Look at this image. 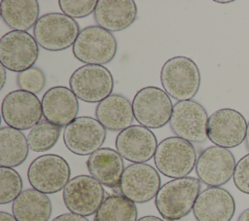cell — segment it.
<instances>
[{"instance_id": "obj_1", "label": "cell", "mask_w": 249, "mask_h": 221, "mask_svg": "<svg viewBox=\"0 0 249 221\" xmlns=\"http://www.w3.org/2000/svg\"><path fill=\"white\" fill-rule=\"evenodd\" d=\"M200 189L198 178L186 176L171 179L159 190L155 199L156 207L164 220H180L193 210Z\"/></svg>"}, {"instance_id": "obj_2", "label": "cell", "mask_w": 249, "mask_h": 221, "mask_svg": "<svg viewBox=\"0 0 249 221\" xmlns=\"http://www.w3.org/2000/svg\"><path fill=\"white\" fill-rule=\"evenodd\" d=\"M160 77L165 92L178 101L192 100L200 87V72L196 63L183 55L166 60Z\"/></svg>"}, {"instance_id": "obj_3", "label": "cell", "mask_w": 249, "mask_h": 221, "mask_svg": "<svg viewBox=\"0 0 249 221\" xmlns=\"http://www.w3.org/2000/svg\"><path fill=\"white\" fill-rule=\"evenodd\" d=\"M196 161L194 145L178 136L161 140L154 157L158 171L172 179L188 176L196 168Z\"/></svg>"}, {"instance_id": "obj_4", "label": "cell", "mask_w": 249, "mask_h": 221, "mask_svg": "<svg viewBox=\"0 0 249 221\" xmlns=\"http://www.w3.org/2000/svg\"><path fill=\"white\" fill-rule=\"evenodd\" d=\"M80 32L78 22L62 13L43 15L33 28V36L38 45L50 52L73 47Z\"/></svg>"}, {"instance_id": "obj_5", "label": "cell", "mask_w": 249, "mask_h": 221, "mask_svg": "<svg viewBox=\"0 0 249 221\" xmlns=\"http://www.w3.org/2000/svg\"><path fill=\"white\" fill-rule=\"evenodd\" d=\"M118 42L112 32L98 25L83 28L72 47L74 56L90 65H104L114 59Z\"/></svg>"}, {"instance_id": "obj_6", "label": "cell", "mask_w": 249, "mask_h": 221, "mask_svg": "<svg viewBox=\"0 0 249 221\" xmlns=\"http://www.w3.org/2000/svg\"><path fill=\"white\" fill-rule=\"evenodd\" d=\"M71 168L59 155L45 154L34 159L27 169L31 187L46 195L57 193L70 181Z\"/></svg>"}, {"instance_id": "obj_7", "label": "cell", "mask_w": 249, "mask_h": 221, "mask_svg": "<svg viewBox=\"0 0 249 221\" xmlns=\"http://www.w3.org/2000/svg\"><path fill=\"white\" fill-rule=\"evenodd\" d=\"M173 106L165 91L153 86L140 89L132 100L134 119L148 129H160L169 123Z\"/></svg>"}, {"instance_id": "obj_8", "label": "cell", "mask_w": 249, "mask_h": 221, "mask_svg": "<svg viewBox=\"0 0 249 221\" xmlns=\"http://www.w3.org/2000/svg\"><path fill=\"white\" fill-rule=\"evenodd\" d=\"M69 86L78 99L99 103L112 94L114 78L110 70L103 65L85 64L72 73Z\"/></svg>"}, {"instance_id": "obj_9", "label": "cell", "mask_w": 249, "mask_h": 221, "mask_svg": "<svg viewBox=\"0 0 249 221\" xmlns=\"http://www.w3.org/2000/svg\"><path fill=\"white\" fill-rule=\"evenodd\" d=\"M62 199L70 212L87 217L99 209L105 200V190L92 176L81 174L70 179L62 191Z\"/></svg>"}, {"instance_id": "obj_10", "label": "cell", "mask_w": 249, "mask_h": 221, "mask_svg": "<svg viewBox=\"0 0 249 221\" xmlns=\"http://www.w3.org/2000/svg\"><path fill=\"white\" fill-rule=\"evenodd\" d=\"M208 114L196 100L178 101L173 106L169 126L176 136L191 143H202L207 138Z\"/></svg>"}, {"instance_id": "obj_11", "label": "cell", "mask_w": 249, "mask_h": 221, "mask_svg": "<svg viewBox=\"0 0 249 221\" xmlns=\"http://www.w3.org/2000/svg\"><path fill=\"white\" fill-rule=\"evenodd\" d=\"M39 57V45L34 36L12 30L1 37L0 62L8 70L20 73L34 66Z\"/></svg>"}, {"instance_id": "obj_12", "label": "cell", "mask_w": 249, "mask_h": 221, "mask_svg": "<svg viewBox=\"0 0 249 221\" xmlns=\"http://www.w3.org/2000/svg\"><path fill=\"white\" fill-rule=\"evenodd\" d=\"M1 113L8 127L18 130L31 129L42 121V102L36 94L16 90L3 98Z\"/></svg>"}, {"instance_id": "obj_13", "label": "cell", "mask_w": 249, "mask_h": 221, "mask_svg": "<svg viewBox=\"0 0 249 221\" xmlns=\"http://www.w3.org/2000/svg\"><path fill=\"white\" fill-rule=\"evenodd\" d=\"M106 135V129L97 119L81 116L64 128L63 142L71 153L87 156L102 148Z\"/></svg>"}, {"instance_id": "obj_14", "label": "cell", "mask_w": 249, "mask_h": 221, "mask_svg": "<svg viewBox=\"0 0 249 221\" xmlns=\"http://www.w3.org/2000/svg\"><path fill=\"white\" fill-rule=\"evenodd\" d=\"M248 122L237 110L222 108L213 112L208 120V139L216 146L231 149L246 138Z\"/></svg>"}, {"instance_id": "obj_15", "label": "cell", "mask_w": 249, "mask_h": 221, "mask_svg": "<svg viewBox=\"0 0 249 221\" xmlns=\"http://www.w3.org/2000/svg\"><path fill=\"white\" fill-rule=\"evenodd\" d=\"M158 169L148 164H131L124 168L119 190L135 203H144L156 198L160 189Z\"/></svg>"}, {"instance_id": "obj_16", "label": "cell", "mask_w": 249, "mask_h": 221, "mask_svg": "<svg viewBox=\"0 0 249 221\" xmlns=\"http://www.w3.org/2000/svg\"><path fill=\"white\" fill-rule=\"evenodd\" d=\"M235 166V158L229 149L214 145L203 150L198 156L196 173L203 184L221 187L233 177Z\"/></svg>"}, {"instance_id": "obj_17", "label": "cell", "mask_w": 249, "mask_h": 221, "mask_svg": "<svg viewBox=\"0 0 249 221\" xmlns=\"http://www.w3.org/2000/svg\"><path fill=\"white\" fill-rule=\"evenodd\" d=\"M115 145L123 159L132 164H145L155 157L159 144L155 133L150 129L132 125L120 131Z\"/></svg>"}, {"instance_id": "obj_18", "label": "cell", "mask_w": 249, "mask_h": 221, "mask_svg": "<svg viewBox=\"0 0 249 221\" xmlns=\"http://www.w3.org/2000/svg\"><path fill=\"white\" fill-rule=\"evenodd\" d=\"M43 117L48 122L59 128L67 127L78 116V97L71 89L55 86L49 89L42 99Z\"/></svg>"}, {"instance_id": "obj_19", "label": "cell", "mask_w": 249, "mask_h": 221, "mask_svg": "<svg viewBox=\"0 0 249 221\" xmlns=\"http://www.w3.org/2000/svg\"><path fill=\"white\" fill-rule=\"evenodd\" d=\"M234 212V199L222 187H208L202 190L193 208L196 221H231Z\"/></svg>"}, {"instance_id": "obj_20", "label": "cell", "mask_w": 249, "mask_h": 221, "mask_svg": "<svg viewBox=\"0 0 249 221\" xmlns=\"http://www.w3.org/2000/svg\"><path fill=\"white\" fill-rule=\"evenodd\" d=\"M93 17L97 25L103 29L122 31L134 22L137 7L132 0H98Z\"/></svg>"}, {"instance_id": "obj_21", "label": "cell", "mask_w": 249, "mask_h": 221, "mask_svg": "<svg viewBox=\"0 0 249 221\" xmlns=\"http://www.w3.org/2000/svg\"><path fill=\"white\" fill-rule=\"evenodd\" d=\"M87 168L93 178L109 188H119L124 171L123 157L117 150L102 147L89 156Z\"/></svg>"}, {"instance_id": "obj_22", "label": "cell", "mask_w": 249, "mask_h": 221, "mask_svg": "<svg viewBox=\"0 0 249 221\" xmlns=\"http://www.w3.org/2000/svg\"><path fill=\"white\" fill-rule=\"evenodd\" d=\"M95 117L106 129L122 131L132 126V103L122 94L112 93L97 104Z\"/></svg>"}, {"instance_id": "obj_23", "label": "cell", "mask_w": 249, "mask_h": 221, "mask_svg": "<svg viewBox=\"0 0 249 221\" xmlns=\"http://www.w3.org/2000/svg\"><path fill=\"white\" fill-rule=\"evenodd\" d=\"M52 211L50 198L33 188L23 190L12 204L13 215L18 221H49Z\"/></svg>"}, {"instance_id": "obj_24", "label": "cell", "mask_w": 249, "mask_h": 221, "mask_svg": "<svg viewBox=\"0 0 249 221\" xmlns=\"http://www.w3.org/2000/svg\"><path fill=\"white\" fill-rule=\"evenodd\" d=\"M40 6L37 0H2L1 17L13 30L27 32L38 21Z\"/></svg>"}, {"instance_id": "obj_25", "label": "cell", "mask_w": 249, "mask_h": 221, "mask_svg": "<svg viewBox=\"0 0 249 221\" xmlns=\"http://www.w3.org/2000/svg\"><path fill=\"white\" fill-rule=\"evenodd\" d=\"M29 146L27 137L21 130L11 127L0 129V166L16 167L27 158Z\"/></svg>"}, {"instance_id": "obj_26", "label": "cell", "mask_w": 249, "mask_h": 221, "mask_svg": "<svg viewBox=\"0 0 249 221\" xmlns=\"http://www.w3.org/2000/svg\"><path fill=\"white\" fill-rule=\"evenodd\" d=\"M137 214L135 203L122 194H112L105 198L93 221H137Z\"/></svg>"}, {"instance_id": "obj_27", "label": "cell", "mask_w": 249, "mask_h": 221, "mask_svg": "<svg viewBox=\"0 0 249 221\" xmlns=\"http://www.w3.org/2000/svg\"><path fill=\"white\" fill-rule=\"evenodd\" d=\"M61 128L54 126L47 120H42L27 133L29 149L33 152L42 153L52 149L57 142Z\"/></svg>"}, {"instance_id": "obj_28", "label": "cell", "mask_w": 249, "mask_h": 221, "mask_svg": "<svg viewBox=\"0 0 249 221\" xmlns=\"http://www.w3.org/2000/svg\"><path fill=\"white\" fill-rule=\"evenodd\" d=\"M22 192V179L12 167H0V203L14 202Z\"/></svg>"}, {"instance_id": "obj_29", "label": "cell", "mask_w": 249, "mask_h": 221, "mask_svg": "<svg viewBox=\"0 0 249 221\" xmlns=\"http://www.w3.org/2000/svg\"><path fill=\"white\" fill-rule=\"evenodd\" d=\"M47 82L44 71L36 66L24 70L18 74L17 84L19 90L37 94L43 91Z\"/></svg>"}, {"instance_id": "obj_30", "label": "cell", "mask_w": 249, "mask_h": 221, "mask_svg": "<svg viewBox=\"0 0 249 221\" xmlns=\"http://www.w3.org/2000/svg\"><path fill=\"white\" fill-rule=\"evenodd\" d=\"M98 0H59L58 5L62 14L81 18L94 13Z\"/></svg>"}, {"instance_id": "obj_31", "label": "cell", "mask_w": 249, "mask_h": 221, "mask_svg": "<svg viewBox=\"0 0 249 221\" xmlns=\"http://www.w3.org/2000/svg\"><path fill=\"white\" fill-rule=\"evenodd\" d=\"M232 179L240 192L249 195V153L236 163Z\"/></svg>"}, {"instance_id": "obj_32", "label": "cell", "mask_w": 249, "mask_h": 221, "mask_svg": "<svg viewBox=\"0 0 249 221\" xmlns=\"http://www.w3.org/2000/svg\"><path fill=\"white\" fill-rule=\"evenodd\" d=\"M52 221H89V220L85 216L68 212V213H63L54 217Z\"/></svg>"}, {"instance_id": "obj_33", "label": "cell", "mask_w": 249, "mask_h": 221, "mask_svg": "<svg viewBox=\"0 0 249 221\" xmlns=\"http://www.w3.org/2000/svg\"><path fill=\"white\" fill-rule=\"evenodd\" d=\"M0 221H18L13 214H10L5 211L0 212Z\"/></svg>"}, {"instance_id": "obj_34", "label": "cell", "mask_w": 249, "mask_h": 221, "mask_svg": "<svg viewBox=\"0 0 249 221\" xmlns=\"http://www.w3.org/2000/svg\"><path fill=\"white\" fill-rule=\"evenodd\" d=\"M137 221H164V220L160 218V217H158V216L147 215V216H143V217L139 218Z\"/></svg>"}, {"instance_id": "obj_35", "label": "cell", "mask_w": 249, "mask_h": 221, "mask_svg": "<svg viewBox=\"0 0 249 221\" xmlns=\"http://www.w3.org/2000/svg\"><path fill=\"white\" fill-rule=\"evenodd\" d=\"M0 69H1V86H0V89L2 90L4 88V85L6 83V77H7V74H6V68L1 64L0 65Z\"/></svg>"}, {"instance_id": "obj_36", "label": "cell", "mask_w": 249, "mask_h": 221, "mask_svg": "<svg viewBox=\"0 0 249 221\" xmlns=\"http://www.w3.org/2000/svg\"><path fill=\"white\" fill-rule=\"evenodd\" d=\"M237 221H249V208L245 209L237 218Z\"/></svg>"}, {"instance_id": "obj_37", "label": "cell", "mask_w": 249, "mask_h": 221, "mask_svg": "<svg viewBox=\"0 0 249 221\" xmlns=\"http://www.w3.org/2000/svg\"><path fill=\"white\" fill-rule=\"evenodd\" d=\"M245 145L247 150H249V122L247 126V132H246V138H245Z\"/></svg>"}, {"instance_id": "obj_38", "label": "cell", "mask_w": 249, "mask_h": 221, "mask_svg": "<svg viewBox=\"0 0 249 221\" xmlns=\"http://www.w3.org/2000/svg\"><path fill=\"white\" fill-rule=\"evenodd\" d=\"M217 3H220V4H228V3H231L232 1H216Z\"/></svg>"}]
</instances>
